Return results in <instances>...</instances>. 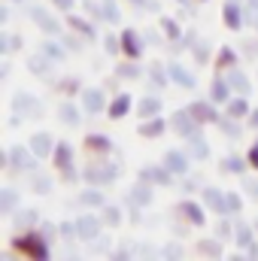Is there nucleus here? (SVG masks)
<instances>
[{
    "instance_id": "f257e3e1",
    "label": "nucleus",
    "mask_w": 258,
    "mask_h": 261,
    "mask_svg": "<svg viewBox=\"0 0 258 261\" xmlns=\"http://www.w3.org/2000/svg\"><path fill=\"white\" fill-rule=\"evenodd\" d=\"M15 246L24 249V252L34 255V258H46V255H49V249H46V234H24V237L15 240Z\"/></svg>"
},
{
    "instance_id": "f03ea898",
    "label": "nucleus",
    "mask_w": 258,
    "mask_h": 261,
    "mask_svg": "<svg viewBox=\"0 0 258 261\" xmlns=\"http://www.w3.org/2000/svg\"><path fill=\"white\" fill-rule=\"evenodd\" d=\"M34 155H37V152H34V149H24V146H15V149L9 152L12 164H15V167H24V170H34V164H37Z\"/></svg>"
},
{
    "instance_id": "7ed1b4c3",
    "label": "nucleus",
    "mask_w": 258,
    "mask_h": 261,
    "mask_svg": "<svg viewBox=\"0 0 258 261\" xmlns=\"http://www.w3.org/2000/svg\"><path fill=\"white\" fill-rule=\"evenodd\" d=\"M76 231H79V237L94 240V237H97V231H100V222H97L94 216H82V219L76 222Z\"/></svg>"
},
{
    "instance_id": "20e7f679",
    "label": "nucleus",
    "mask_w": 258,
    "mask_h": 261,
    "mask_svg": "<svg viewBox=\"0 0 258 261\" xmlns=\"http://www.w3.org/2000/svg\"><path fill=\"white\" fill-rule=\"evenodd\" d=\"M203 200H207V206H210V210H216V213H228V197L222 195V192L207 189V192H203Z\"/></svg>"
},
{
    "instance_id": "39448f33",
    "label": "nucleus",
    "mask_w": 258,
    "mask_h": 261,
    "mask_svg": "<svg viewBox=\"0 0 258 261\" xmlns=\"http://www.w3.org/2000/svg\"><path fill=\"white\" fill-rule=\"evenodd\" d=\"M192 122H194L192 110H186V113H176V116L170 119V125L179 130V134H186V137H189V134H194V125H192Z\"/></svg>"
},
{
    "instance_id": "423d86ee",
    "label": "nucleus",
    "mask_w": 258,
    "mask_h": 261,
    "mask_svg": "<svg viewBox=\"0 0 258 261\" xmlns=\"http://www.w3.org/2000/svg\"><path fill=\"white\" fill-rule=\"evenodd\" d=\"M164 167H167L170 173H186L189 161H186V155H183V152H167V155H164Z\"/></svg>"
},
{
    "instance_id": "0eeeda50",
    "label": "nucleus",
    "mask_w": 258,
    "mask_h": 261,
    "mask_svg": "<svg viewBox=\"0 0 258 261\" xmlns=\"http://www.w3.org/2000/svg\"><path fill=\"white\" fill-rule=\"evenodd\" d=\"M116 167H88L85 170V176L91 179V182H110V179H116Z\"/></svg>"
},
{
    "instance_id": "6e6552de",
    "label": "nucleus",
    "mask_w": 258,
    "mask_h": 261,
    "mask_svg": "<svg viewBox=\"0 0 258 261\" xmlns=\"http://www.w3.org/2000/svg\"><path fill=\"white\" fill-rule=\"evenodd\" d=\"M158 113H161V100L158 97H143L140 100V116L143 119H155Z\"/></svg>"
},
{
    "instance_id": "1a4fd4ad",
    "label": "nucleus",
    "mask_w": 258,
    "mask_h": 261,
    "mask_svg": "<svg viewBox=\"0 0 258 261\" xmlns=\"http://www.w3.org/2000/svg\"><path fill=\"white\" fill-rule=\"evenodd\" d=\"M31 149H34L40 158H46V155L52 152V140H49V134H34V140H31Z\"/></svg>"
},
{
    "instance_id": "9d476101",
    "label": "nucleus",
    "mask_w": 258,
    "mask_h": 261,
    "mask_svg": "<svg viewBox=\"0 0 258 261\" xmlns=\"http://www.w3.org/2000/svg\"><path fill=\"white\" fill-rule=\"evenodd\" d=\"M140 176H143V179H152V182H158V186H170V170L146 167V170H140Z\"/></svg>"
},
{
    "instance_id": "9b49d317",
    "label": "nucleus",
    "mask_w": 258,
    "mask_h": 261,
    "mask_svg": "<svg viewBox=\"0 0 258 261\" xmlns=\"http://www.w3.org/2000/svg\"><path fill=\"white\" fill-rule=\"evenodd\" d=\"M167 73H170V79H176L179 85H186V88H194V76L189 73V70H186V67L170 64V70H167Z\"/></svg>"
},
{
    "instance_id": "f8f14e48",
    "label": "nucleus",
    "mask_w": 258,
    "mask_h": 261,
    "mask_svg": "<svg viewBox=\"0 0 258 261\" xmlns=\"http://www.w3.org/2000/svg\"><path fill=\"white\" fill-rule=\"evenodd\" d=\"M192 116H194V122H219V116L213 113V107H210V103H194Z\"/></svg>"
},
{
    "instance_id": "ddd939ff",
    "label": "nucleus",
    "mask_w": 258,
    "mask_h": 261,
    "mask_svg": "<svg viewBox=\"0 0 258 261\" xmlns=\"http://www.w3.org/2000/svg\"><path fill=\"white\" fill-rule=\"evenodd\" d=\"M85 110H88V113H100V110H104V94H100L97 88H88V91H85Z\"/></svg>"
},
{
    "instance_id": "4468645a",
    "label": "nucleus",
    "mask_w": 258,
    "mask_h": 261,
    "mask_svg": "<svg viewBox=\"0 0 258 261\" xmlns=\"http://www.w3.org/2000/svg\"><path fill=\"white\" fill-rule=\"evenodd\" d=\"M243 15H246V12H240L234 3H228V6H225V21H228V28H234V31H237V28L243 24Z\"/></svg>"
},
{
    "instance_id": "2eb2a0df",
    "label": "nucleus",
    "mask_w": 258,
    "mask_h": 261,
    "mask_svg": "<svg viewBox=\"0 0 258 261\" xmlns=\"http://www.w3.org/2000/svg\"><path fill=\"white\" fill-rule=\"evenodd\" d=\"M228 85H231L234 91H240V94H249V79H246L243 73H237V70L228 76Z\"/></svg>"
},
{
    "instance_id": "dca6fc26",
    "label": "nucleus",
    "mask_w": 258,
    "mask_h": 261,
    "mask_svg": "<svg viewBox=\"0 0 258 261\" xmlns=\"http://www.w3.org/2000/svg\"><path fill=\"white\" fill-rule=\"evenodd\" d=\"M15 107H18V110H31V116H43V113H40L43 107H40L34 97H28V94H18V97H15Z\"/></svg>"
},
{
    "instance_id": "f3484780",
    "label": "nucleus",
    "mask_w": 258,
    "mask_h": 261,
    "mask_svg": "<svg viewBox=\"0 0 258 261\" xmlns=\"http://www.w3.org/2000/svg\"><path fill=\"white\" fill-rule=\"evenodd\" d=\"M122 46H125V52H128L131 58L140 55V43H137V34H134V31H125V34H122Z\"/></svg>"
},
{
    "instance_id": "a211bd4d",
    "label": "nucleus",
    "mask_w": 258,
    "mask_h": 261,
    "mask_svg": "<svg viewBox=\"0 0 258 261\" xmlns=\"http://www.w3.org/2000/svg\"><path fill=\"white\" fill-rule=\"evenodd\" d=\"M34 21H37L40 28H46L49 34H58V21H52V18L43 12V9H34Z\"/></svg>"
},
{
    "instance_id": "6ab92c4d",
    "label": "nucleus",
    "mask_w": 258,
    "mask_h": 261,
    "mask_svg": "<svg viewBox=\"0 0 258 261\" xmlns=\"http://www.w3.org/2000/svg\"><path fill=\"white\" fill-rule=\"evenodd\" d=\"M128 107H131V97L122 94V97H116V103L110 107V116H113V119H122V116L128 113Z\"/></svg>"
},
{
    "instance_id": "aec40b11",
    "label": "nucleus",
    "mask_w": 258,
    "mask_h": 261,
    "mask_svg": "<svg viewBox=\"0 0 258 261\" xmlns=\"http://www.w3.org/2000/svg\"><path fill=\"white\" fill-rule=\"evenodd\" d=\"M189 146H192V152L197 155V158H207V152H210V149H207V143L200 140V134H197V130H194V134H189Z\"/></svg>"
},
{
    "instance_id": "412c9836",
    "label": "nucleus",
    "mask_w": 258,
    "mask_h": 261,
    "mask_svg": "<svg viewBox=\"0 0 258 261\" xmlns=\"http://www.w3.org/2000/svg\"><path fill=\"white\" fill-rule=\"evenodd\" d=\"M161 130H164V122H161V119H152V122H143V125H140V134H143V137H158Z\"/></svg>"
},
{
    "instance_id": "4be33fe9",
    "label": "nucleus",
    "mask_w": 258,
    "mask_h": 261,
    "mask_svg": "<svg viewBox=\"0 0 258 261\" xmlns=\"http://www.w3.org/2000/svg\"><path fill=\"white\" fill-rule=\"evenodd\" d=\"M70 158H73V152H70V146H67V143H61V146H58V149H55V164H58V167H70Z\"/></svg>"
},
{
    "instance_id": "5701e85b",
    "label": "nucleus",
    "mask_w": 258,
    "mask_h": 261,
    "mask_svg": "<svg viewBox=\"0 0 258 261\" xmlns=\"http://www.w3.org/2000/svg\"><path fill=\"white\" fill-rule=\"evenodd\" d=\"M210 94H213V100L225 103V100H228V79H225V82H222V79H216V82H213V91H210Z\"/></svg>"
},
{
    "instance_id": "b1692460",
    "label": "nucleus",
    "mask_w": 258,
    "mask_h": 261,
    "mask_svg": "<svg viewBox=\"0 0 258 261\" xmlns=\"http://www.w3.org/2000/svg\"><path fill=\"white\" fill-rule=\"evenodd\" d=\"M246 113H249L246 100H231V103H228V116H231V119H243Z\"/></svg>"
},
{
    "instance_id": "393cba45",
    "label": "nucleus",
    "mask_w": 258,
    "mask_h": 261,
    "mask_svg": "<svg viewBox=\"0 0 258 261\" xmlns=\"http://www.w3.org/2000/svg\"><path fill=\"white\" fill-rule=\"evenodd\" d=\"M179 210H183V213L192 219L194 225H200V222H203V213H200V206H197V203H183Z\"/></svg>"
},
{
    "instance_id": "a878e982",
    "label": "nucleus",
    "mask_w": 258,
    "mask_h": 261,
    "mask_svg": "<svg viewBox=\"0 0 258 261\" xmlns=\"http://www.w3.org/2000/svg\"><path fill=\"white\" fill-rule=\"evenodd\" d=\"M88 149H91V152H94V149L104 152V149H110V140H107L104 134H94V137H88Z\"/></svg>"
},
{
    "instance_id": "bb28decb",
    "label": "nucleus",
    "mask_w": 258,
    "mask_h": 261,
    "mask_svg": "<svg viewBox=\"0 0 258 261\" xmlns=\"http://www.w3.org/2000/svg\"><path fill=\"white\" fill-rule=\"evenodd\" d=\"M79 203H85V206H100V203H104V195H100V192H85V195L79 197Z\"/></svg>"
},
{
    "instance_id": "cd10ccee",
    "label": "nucleus",
    "mask_w": 258,
    "mask_h": 261,
    "mask_svg": "<svg viewBox=\"0 0 258 261\" xmlns=\"http://www.w3.org/2000/svg\"><path fill=\"white\" fill-rule=\"evenodd\" d=\"M219 243L216 240H203V243H197V252H203V255H219Z\"/></svg>"
},
{
    "instance_id": "c85d7f7f",
    "label": "nucleus",
    "mask_w": 258,
    "mask_h": 261,
    "mask_svg": "<svg viewBox=\"0 0 258 261\" xmlns=\"http://www.w3.org/2000/svg\"><path fill=\"white\" fill-rule=\"evenodd\" d=\"M246 24L258 28V0H249V9H246Z\"/></svg>"
},
{
    "instance_id": "c756f323",
    "label": "nucleus",
    "mask_w": 258,
    "mask_h": 261,
    "mask_svg": "<svg viewBox=\"0 0 258 261\" xmlns=\"http://www.w3.org/2000/svg\"><path fill=\"white\" fill-rule=\"evenodd\" d=\"M12 206H15V192H9V189H6V192L0 195V210H6V213H9Z\"/></svg>"
},
{
    "instance_id": "7c9ffc66",
    "label": "nucleus",
    "mask_w": 258,
    "mask_h": 261,
    "mask_svg": "<svg viewBox=\"0 0 258 261\" xmlns=\"http://www.w3.org/2000/svg\"><path fill=\"white\" fill-rule=\"evenodd\" d=\"M61 119H64V122H73V125H76V122H79V113H76V107L64 103V107H61Z\"/></svg>"
},
{
    "instance_id": "2f4dec72",
    "label": "nucleus",
    "mask_w": 258,
    "mask_h": 261,
    "mask_svg": "<svg viewBox=\"0 0 258 261\" xmlns=\"http://www.w3.org/2000/svg\"><path fill=\"white\" fill-rule=\"evenodd\" d=\"M100 15H104L107 21H116V18H119V15H116V6H113V0H107V6L100 9Z\"/></svg>"
},
{
    "instance_id": "473e14b6",
    "label": "nucleus",
    "mask_w": 258,
    "mask_h": 261,
    "mask_svg": "<svg viewBox=\"0 0 258 261\" xmlns=\"http://www.w3.org/2000/svg\"><path fill=\"white\" fill-rule=\"evenodd\" d=\"M249 234H252V231H249L246 225H240V228H237V243H240V246H249Z\"/></svg>"
},
{
    "instance_id": "72a5a7b5",
    "label": "nucleus",
    "mask_w": 258,
    "mask_h": 261,
    "mask_svg": "<svg viewBox=\"0 0 258 261\" xmlns=\"http://www.w3.org/2000/svg\"><path fill=\"white\" fill-rule=\"evenodd\" d=\"M222 167H225V170H231V173H237V170H243V161H240V158H228Z\"/></svg>"
},
{
    "instance_id": "f704fd0d",
    "label": "nucleus",
    "mask_w": 258,
    "mask_h": 261,
    "mask_svg": "<svg viewBox=\"0 0 258 261\" xmlns=\"http://www.w3.org/2000/svg\"><path fill=\"white\" fill-rule=\"evenodd\" d=\"M131 200H137V203H149V192H146V189H134V192H131Z\"/></svg>"
},
{
    "instance_id": "c9c22d12",
    "label": "nucleus",
    "mask_w": 258,
    "mask_h": 261,
    "mask_svg": "<svg viewBox=\"0 0 258 261\" xmlns=\"http://www.w3.org/2000/svg\"><path fill=\"white\" fill-rule=\"evenodd\" d=\"M104 219H107L110 225H119V219H122V216H119V210H113V206H107V213H104Z\"/></svg>"
},
{
    "instance_id": "e433bc0d",
    "label": "nucleus",
    "mask_w": 258,
    "mask_h": 261,
    "mask_svg": "<svg viewBox=\"0 0 258 261\" xmlns=\"http://www.w3.org/2000/svg\"><path fill=\"white\" fill-rule=\"evenodd\" d=\"M70 24H73V28H76V31H82V34H85V37H91V28H88V24H85V21H79V18H70Z\"/></svg>"
},
{
    "instance_id": "4c0bfd02",
    "label": "nucleus",
    "mask_w": 258,
    "mask_h": 261,
    "mask_svg": "<svg viewBox=\"0 0 258 261\" xmlns=\"http://www.w3.org/2000/svg\"><path fill=\"white\" fill-rule=\"evenodd\" d=\"M161 28H164V31H167L170 37H179V28H176V24H173L170 18H164V21H161Z\"/></svg>"
},
{
    "instance_id": "58836bf2",
    "label": "nucleus",
    "mask_w": 258,
    "mask_h": 261,
    "mask_svg": "<svg viewBox=\"0 0 258 261\" xmlns=\"http://www.w3.org/2000/svg\"><path fill=\"white\" fill-rule=\"evenodd\" d=\"M228 197V213H237V210H240V197L237 195H225Z\"/></svg>"
},
{
    "instance_id": "ea45409f",
    "label": "nucleus",
    "mask_w": 258,
    "mask_h": 261,
    "mask_svg": "<svg viewBox=\"0 0 258 261\" xmlns=\"http://www.w3.org/2000/svg\"><path fill=\"white\" fill-rule=\"evenodd\" d=\"M31 70L34 73H46V61L43 58H31Z\"/></svg>"
},
{
    "instance_id": "a19ab883",
    "label": "nucleus",
    "mask_w": 258,
    "mask_h": 261,
    "mask_svg": "<svg viewBox=\"0 0 258 261\" xmlns=\"http://www.w3.org/2000/svg\"><path fill=\"white\" fill-rule=\"evenodd\" d=\"M219 61H222V64H234V52H231V49H222V52H219Z\"/></svg>"
},
{
    "instance_id": "79ce46f5",
    "label": "nucleus",
    "mask_w": 258,
    "mask_h": 261,
    "mask_svg": "<svg viewBox=\"0 0 258 261\" xmlns=\"http://www.w3.org/2000/svg\"><path fill=\"white\" fill-rule=\"evenodd\" d=\"M140 70L137 67H131V64H125V67H119V76H137Z\"/></svg>"
},
{
    "instance_id": "37998d69",
    "label": "nucleus",
    "mask_w": 258,
    "mask_h": 261,
    "mask_svg": "<svg viewBox=\"0 0 258 261\" xmlns=\"http://www.w3.org/2000/svg\"><path fill=\"white\" fill-rule=\"evenodd\" d=\"M34 189H37V192H49V179H43V176H37V182H34Z\"/></svg>"
},
{
    "instance_id": "c03bdc74",
    "label": "nucleus",
    "mask_w": 258,
    "mask_h": 261,
    "mask_svg": "<svg viewBox=\"0 0 258 261\" xmlns=\"http://www.w3.org/2000/svg\"><path fill=\"white\" fill-rule=\"evenodd\" d=\"M46 55H52V58H61V55H64V52H61V49H58V46H46Z\"/></svg>"
},
{
    "instance_id": "a18cd8bd",
    "label": "nucleus",
    "mask_w": 258,
    "mask_h": 261,
    "mask_svg": "<svg viewBox=\"0 0 258 261\" xmlns=\"http://www.w3.org/2000/svg\"><path fill=\"white\" fill-rule=\"evenodd\" d=\"M152 79H155V82H158V85H164V73H161V70H158V67H152Z\"/></svg>"
},
{
    "instance_id": "49530a36",
    "label": "nucleus",
    "mask_w": 258,
    "mask_h": 261,
    "mask_svg": "<svg viewBox=\"0 0 258 261\" xmlns=\"http://www.w3.org/2000/svg\"><path fill=\"white\" fill-rule=\"evenodd\" d=\"M107 49H110V52H116V49H119V43H116V37H107Z\"/></svg>"
},
{
    "instance_id": "de8ad7c7",
    "label": "nucleus",
    "mask_w": 258,
    "mask_h": 261,
    "mask_svg": "<svg viewBox=\"0 0 258 261\" xmlns=\"http://www.w3.org/2000/svg\"><path fill=\"white\" fill-rule=\"evenodd\" d=\"M246 186H249V195H252V197H258V182H255V179H249Z\"/></svg>"
},
{
    "instance_id": "09e8293b",
    "label": "nucleus",
    "mask_w": 258,
    "mask_h": 261,
    "mask_svg": "<svg viewBox=\"0 0 258 261\" xmlns=\"http://www.w3.org/2000/svg\"><path fill=\"white\" fill-rule=\"evenodd\" d=\"M249 161H252V164H255V167H258V143H255V146H252V152H249Z\"/></svg>"
},
{
    "instance_id": "8fccbe9b",
    "label": "nucleus",
    "mask_w": 258,
    "mask_h": 261,
    "mask_svg": "<svg viewBox=\"0 0 258 261\" xmlns=\"http://www.w3.org/2000/svg\"><path fill=\"white\" fill-rule=\"evenodd\" d=\"M197 58H200V61H207V46H203V43L197 46Z\"/></svg>"
},
{
    "instance_id": "3c124183",
    "label": "nucleus",
    "mask_w": 258,
    "mask_h": 261,
    "mask_svg": "<svg viewBox=\"0 0 258 261\" xmlns=\"http://www.w3.org/2000/svg\"><path fill=\"white\" fill-rule=\"evenodd\" d=\"M55 6H61V9H70V6H73V0H55Z\"/></svg>"
},
{
    "instance_id": "603ef678",
    "label": "nucleus",
    "mask_w": 258,
    "mask_h": 261,
    "mask_svg": "<svg viewBox=\"0 0 258 261\" xmlns=\"http://www.w3.org/2000/svg\"><path fill=\"white\" fill-rule=\"evenodd\" d=\"M249 122H252V125L258 128V110H252V119H249Z\"/></svg>"
},
{
    "instance_id": "864d4df0",
    "label": "nucleus",
    "mask_w": 258,
    "mask_h": 261,
    "mask_svg": "<svg viewBox=\"0 0 258 261\" xmlns=\"http://www.w3.org/2000/svg\"><path fill=\"white\" fill-rule=\"evenodd\" d=\"M134 3H143V0H134Z\"/></svg>"
}]
</instances>
